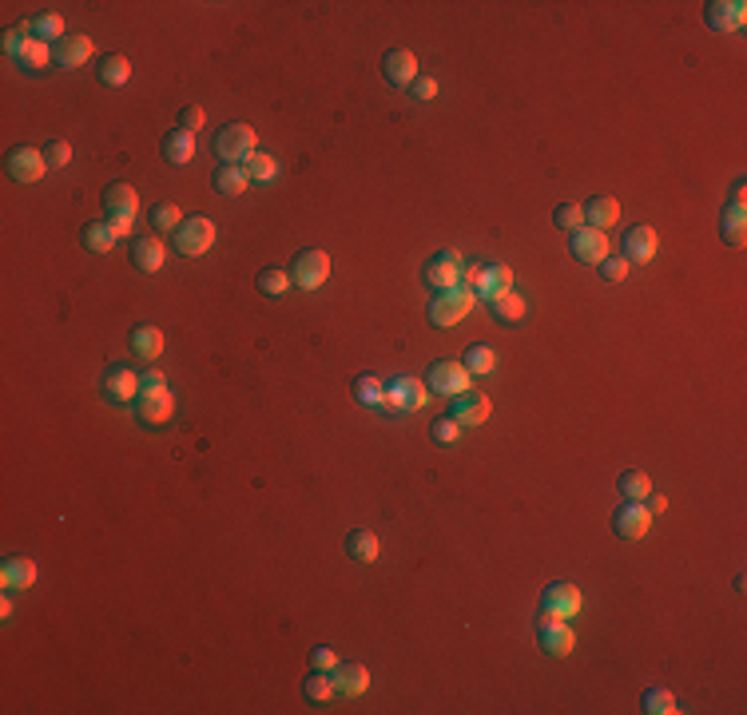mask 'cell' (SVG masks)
I'll return each instance as SVG.
<instances>
[{
    "label": "cell",
    "instance_id": "obj_1",
    "mask_svg": "<svg viewBox=\"0 0 747 715\" xmlns=\"http://www.w3.org/2000/svg\"><path fill=\"white\" fill-rule=\"evenodd\" d=\"M104 211H107V223H112L116 235H128L131 227H136V215H139V195L136 187L116 179L104 187Z\"/></svg>",
    "mask_w": 747,
    "mask_h": 715
},
{
    "label": "cell",
    "instance_id": "obj_2",
    "mask_svg": "<svg viewBox=\"0 0 747 715\" xmlns=\"http://www.w3.org/2000/svg\"><path fill=\"white\" fill-rule=\"evenodd\" d=\"M215 151H219V159H223V163H239V168H247L251 156L259 151V131L251 128V124H227V128H219Z\"/></svg>",
    "mask_w": 747,
    "mask_h": 715
},
{
    "label": "cell",
    "instance_id": "obj_3",
    "mask_svg": "<svg viewBox=\"0 0 747 715\" xmlns=\"http://www.w3.org/2000/svg\"><path fill=\"white\" fill-rule=\"evenodd\" d=\"M175 250H179L183 259H203L207 250L215 247V239H219V230L211 219H203V215H187L183 219V227L175 230Z\"/></svg>",
    "mask_w": 747,
    "mask_h": 715
},
{
    "label": "cell",
    "instance_id": "obj_4",
    "mask_svg": "<svg viewBox=\"0 0 747 715\" xmlns=\"http://www.w3.org/2000/svg\"><path fill=\"white\" fill-rule=\"evenodd\" d=\"M477 306V294L469 291V286H454V291H442V294H434V302H430V322L434 326H442V330H449V326H457L461 318H466L469 311Z\"/></svg>",
    "mask_w": 747,
    "mask_h": 715
},
{
    "label": "cell",
    "instance_id": "obj_5",
    "mask_svg": "<svg viewBox=\"0 0 747 715\" xmlns=\"http://www.w3.org/2000/svg\"><path fill=\"white\" fill-rule=\"evenodd\" d=\"M585 608V592H580L573 580H553L541 592V616H553V620H573Z\"/></svg>",
    "mask_w": 747,
    "mask_h": 715
},
{
    "label": "cell",
    "instance_id": "obj_6",
    "mask_svg": "<svg viewBox=\"0 0 747 715\" xmlns=\"http://www.w3.org/2000/svg\"><path fill=\"white\" fill-rule=\"evenodd\" d=\"M430 398L434 393L422 378H390L386 382V410L390 414H417V410H425Z\"/></svg>",
    "mask_w": 747,
    "mask_h": 715
},
{
    "label": "cell",
    "instance_id": "obj_7",
    "mask_svg": "<svg viewBox=\"0 0 747 715\" xmlns=\"http://www.w3.org/2000/svg\"><path fill=\"white\" fill-rule=\"evenodd\" d=\"M326 279H331V255L326 250H299L291 262V282L299 286V291H318V286H326Z\"/></svg>",
    "mask_w": 747,
    "mask_h": 715
},
{
    "label": "cell",
    "instance_id": "obj_8",
    "mask_svg": "<svg viewBox=\"0 0 747 715\" xmlns=\"http://www.w3.org/2000/svg\"><path fill=\"white\" fill-rule=\"evenodd\" d=\"M461 271H466V259H461L457 250H437V255L422 267V282L430 286L434 294H442V291L461 286Z\"/></svg>",
    "mask_w": 747,
    "mask_h": 715
},
{
    "label": "cell",
    "instance_id": "obj_9",
    "mask_svg": "<svg viewBox=\"0 0 747 715\" xmlns=\"http://www.w3.org/2000/svg\"><path fill=\"white\" fill-rule=\"evenodd\" d=\"M425 386H430V393H442V398H457V393L474 390V373L466 370V362H434L430 373H425Z\"/></svg>",
    "mask_w": 747,
    "mask_h": 715
},
{
    "label": "cell",
    "instance_id": "obj_10",
    "mask_svg": "<svg viewBox=\"0 0 747 715\" xmlns=\"http://www.w3.org/2000/svg\"><path fill=\"white\" fill-rule=\"evenodd\" d=\"M171 414H175V398H171V390H168V386L139 390V398H136V417H139V425L163 429V425L171 422Z\"/></svg>",
    "mask_w": 747,
    "mask_h": 715
},
{
    "label": "cell",
    "instance_id": "obj_11",
    "mask_svg": "<svg viewBox=\"0 0 747 715\" xmlns=\"http://www.w3.org/2000/svg\"><path fill=\"white\" fill-rule=\"evenodd\" d=\"M100 390L112 405H136L139 390H144V378H139L136 370H128V366H107L104 378H100Z\"/></svg>",
    "mask_w": 747,
    "mask_h": 715
},
{
    "label": "cell",
    "instance_id": "obj_12",
    "mask_svg": "<svg viewBox=\"0 0 747 715\" xmlns=\"http://www.w3.org/2000/svg\"><path fill=\"white\" fill-rule=\"evenodd\" d=\"M537 644H541L548 656L565 659V656H573V648H577V632H573V624H568V620L537 616Z\"/></svg>",
    "mask_w": 747,
    "mask_h": 715
},
{
    "label": "cell",
    "instance_id": "obj_13",
    "mask_svg": "<svg viewBox=\"0 0 747 715\" xmlns=\"http://www.w3.org/2000/svg\"><path fill=\"white\" fill-rule=\"evenodd\" d=\"M568 250H573V259L585 262V267H600V262L609 259V235L585 223V227L568 230Z\"/></svg>",
    "mask_w": 747,
    "mask_h": 715
},
{
    "label": "cell",
    "instance_id": "obj_14",
    "mask_svg": "<svg viewBox=\"0 0 747 715\" xmlns=\"http://www.w3.org/2000/svg\"><path fill=\"white\" fill-rule=\"evenodd\" d=\"M5 168L16 183H40L44 175H48V159H44V148H28V143H20V148L8 151Z\"/></svg>",
    "mask_w": 747,
    "mask_h": 715
},
{
    "label": "cell",
    "instance_id": "obj_15",
    "mask_svg": "<svg viewBox=\"0 0 747 715\" xmlns=\"http://www.w3.org/2000/svg\"><path fill=\"white\" fill-rule=\"evenodd\" d=\"M454 405H449V417L461 425V429H477V425H486L489 422V414H493V405L489 398L481 390H466V393H457V398H449Z\"/></svg>",
    "mask_w": 747,
    "mask_h": 715
},
{
    "label": "cell",
    "instance_id": "obj_16",
    "mask_svg": "<svg viewBox=\"0 0 747 715\" xmlns=\"http://www.w3.org/2000/svg\"><path fill=\"white\" fill-rule=\"evenodd\" d=\"M612 529H617L620 541H640V536L652 529V513H648L644 501H624L617 516H612Z\"/></svg>",
    "mask_w": 747,
    "mask_h": 715
},
{
    "label": "cell",
    "instance_id": "obj_17",
    "mask_svg": "<svg viewBox=\"0 0 747 715\" xmlns=\"http://www.w3.org/2000/svg\"><path fill=\"white\" fill-rule=\"evenodd\" d=\"M704 20L716 32H740L747 25V5L743 0H711L704 5Z\"/></svg>",
    "mask_w": 747,
    "mask_h": 715
},
{
    "label": "cell",
    "instance_id": "obj_18",
    "mask_svg": "<svg viewBox=\"0 0 747 715\" xmlns=\"http://www.w3.org/2000/svg\"><path fill=\"white\" fill-rule=\"evenodd\" d=\"M131 262H136V271H144V274H159L163 262H168V243H163L159 235L131 239Z\"/></svg>",
    "mask_w": 747,
    "mask_h": 715
},
{
    "label": "cell",
    "instance_id": "obj_19",
    "mask_svg": "<svg viewBox=\"0 0 747 715\" xmlns=\"http://www.w3.org/2000/svg\"><path fill=\"white\" fill-rule=\"evenodd\" d=\"M656 250H660V235L648 223H636L624 230V259L629 262H652Z\"/></svg>",
    "mask_w": 747,
    "mask_h": 715
},
{
    "label": "cell",
    "instance_id": "obj_20",
    "mask_svg": "<svg viewBox=\"0 0 747 715\" xmlns=\"http://www.w3.org/2000/svg\"><path fill=\"white\" fill-rule=\"evenodd\" d=\"M505 291H513V267H505V262H489V267H481V279L474 286L477 302H493V299H501Z\"/></svg>",
    "mask_w": 747,
    "mask_h": 715
},
{
    "label": "cell",
    "instance_id": "obj_21",
    "mask_svg": "<svg viewBox=\"0 0 747 715\" xmlns=\"http://www.w3.org/2000/svg\"><path fill=\"white\" fill-rule=\"evenodd\" d=\"M52 52H56L60 68H84V64L92 60V52H96V40L84 36V32H72V36H64L60 44H52Z\"/></svg>",
    "mask_w": 747,
    "mask_h": 715
},
{
    "label": "cell",
    "instance_id": "obj_22",
    "mask_svg": "<svg viewBox=\"0 0 747 715\" xmlns=\"http://www.w3.org/2000/svg\"><path fill=\"white\" fill-rule=\"evenodd\" d=\"M382 72H386V80L394 87H410L417 80V56L410 48H390L386 60H382Z\"/></svg>",
    "mask_w": 747,
    "mask_h": 715
},
{
    "label": "cell",
    "instance_id": "obj_23",
    "mask_svg": "<svg viewBox=\"0 0 747 715\" xmlns=\"http://www.w3.org/2000/svg\"><path fill=\"white\" fill-rule=\"evenodd\" d=\"M0 585H5V592H28L36 585V565H32L28 557H5V565H0Z\"/></svg>",
    "mask_w": 747,
    "mask_h": 715
},
{
    "label": "cell",
    "instance_id": "obj_24",
    "mask_svg": "<svg viewBox=\"0 0 747 715\" xmlns=\"http://www.w3.org/2000/svg\"><path fill=\"white\" fill-rule=\"evenodd\" d=\"M334 691H343V696H366L370 691V672H366V664H338L334 668Z\"/></svg>",
    "mask_w": 747,
    "mask_h": 715
},
{
    "label": "cell",
    "instance_id": "obj_25",
    "mask_svg": "<svg viewBox=\"0 0 747 715\" xmlns=\"http://www.w3.org/2000/svg\"><path fill=\"white\" fill-rule=\"evenodd\" d=\"M585 223L597 227V230H609L620 223V203L612 199V195H592V199L585 203Z\"/></svg>",
    "mask_w": 747,
    "mask_h": 715
},
{
    "label": "cell",
    "instance_id": "obj_26",
    "mask_svg": "<svg viewBox=\"0 0 747 715\" xmlns=\"http://www.w3.org/2000/svg\"><path fill=\"white\" fill-rule=\"evenodd\" d=\"M25 28H28V25H25ZM52 60H56L52 44H44V40H36V36L28 32V40L20 44V52H16V64H20V68H25V72H44Z\"/></svg>",
    "mask_w": 747,
    "mask_h": 715
},
{
    "label": "cell",
    "instance_id": "obj_27",
    "mask_svg": "<svg viewBox=\"0 0 747 715\" xmlns=\"http://www.w3.org/2000/svg\"><path fill=\"white\" fill-rule=\"evenodd\" d=\"M163 159L175 163V168H183V163H191L195 159V131H183V128H175L163 136Z\"/></svg>",
    "mask_w": 747,
    "mask_h": 715
},
{
    "label": "cell",
    "instance_id": "obj_28",
    "mask_svg": "<svg viewBox=\"0 0 747 715\" xmlns=\"http://www.w3.org/2000/svg\"><path fill=\"white\" fill-rule=\"evenodd\" d=\"M128 346H131V354H136V358L156 362L163 354V330L159 326H136L128 334Z\"/></svg>",
    "mask_w": 747,
    "mask_h": 715
},
{
    "label": "cell",
    "instance_id": "obj_29",
    "mask_svg": "<svg viewBox=\"0 0 747 715\" xmlns=\"http://www.w3.org/2000/svg\"><path fill=\"white\" fill-rule=\"evenodd\" d=\"M720 235H723V243L743 247V239H747V203H728V207H723Z\"/></svg>",
    "mask_w": 747,
    "mask_h": 715
},
{
    "label": "cell",
    "instance_id": "obj_30",
    "mask_svg": "<svg viewBox=\"0 0 747 715\" xmlns=\"http://www.w3.org/2000/svg\"><path fill=\"white\" fill-rule=\"evenodd\" d=\"M346 557L358 560V565H374V560L382 557V541L370 529H354L346 536Z\"/></svg>",
    "mask_w": 747,
    "mask_h": 715
},
{
    "label": "cell",
    "instance_id": "obj_31",
    "mask_svg": "<svg viewBox=\"0 0 747 715\" xmlns=\"http://www.w3.org/2000/svg\"><path fill=\"white\" fill-rule=\"evenodd\" d=\"M215 191L219 195H227V199H235V195H243L247 191V183H251V175L247 168H239V163H223V168H215Z\"/></svg>",
    "mask_w": 747,
    "mask_h": 715
},
{
    "label": "cell",
    "instance_id": "obj_32",
    "mask_svg": "<svg viewBox=\"0 0 747 715\" xmlns=\"http://www.w3.org/2000/svg\"><path fill=\"white\" fill-rule=\"evenodd\" d=\"M116 230H112V223H87L84 230H80V243L92 250V255H107V250L116 247Z\"/></svg>",
    "mask_w": 747,
    "mask_h": 715
},
{
    "label": "cell",
    "instance_id": "obj_33",
    "mask_svg": "<svg viewBox=\"0 0 747 715\" xmlns=\"http://www.w3.org/2000/svg\"><path fill=\"white\" fill-rule=\"evenodd\" d=\"M28 32L36 40H44V44H60L68 32H64V16L60 13H40V16H32L28 20Z\"/></svg>",
    "mask_w": 747,
    "mask_h": 715
},
{
    "label": "cell",
    "instance_id": "obj_34",
    "mask_svg": "<svg viewBox=\"0 0 747 715\" xmlns=\"http://www.w3.org/2000/svg\"><path fill=\"white\" fill-rule=\"evenodd\" d=\"M354 398L362 405H374V410H386V382L374 378V373H362L354 382Z\"/></svg>",
    "mask_w": 747,
    "mask_h": 715
},
{
    "label": "cell",
    "instance_id": "obj_35",
    "mask_svg": "<svg viewBox=\"0 0 747 715\" xmlns=\"http://www.w3.org/2000/svg\"><path fill=\"white\" fill-rule=\"evenodd\" d=\"M128 80H131V60H128V56L112 52V56H104V60H100V84H107V87H124Z\"/></svg>",
    "mask_w": 747,
    "mask_h": 715
},
{
    "label": "cell",
    "instance_id": "obj_36",
    "mask_svg": "<svg viewBox=\"0 0 747 715\" xmlns=\"http://www.w3.org/2000/svg\"><path fill=\"white\" fill-rule=\"evenodd\" d=\"M466 370L474 373V378H486V373H493V370H497V350L486 346V342L469 346L466 350Z\"/></svg>",
    "mask_w": 747,
    "mask_h": 715
},
{
    "label": "cell",
    "instance_id": "obj_37",
    "mask_svg": "<svg viewBox=\"0 0 747 715\" xmlns=\"http://www.w3.org/2000/svg\"><path fill=\"white\" fill-rule=\"evenodd\" d=\"M620 493H624V501H648L656 489H652V477H648L644 469H629L620 477Z\"/></svg>",
    "mask_w": 747,
    "mask_h": 715
},
{
    "label": "cell",
    "instance_id": "obj_38",
    "mask_svg": "<svg viewBox=\"0 0 747 715\" xmlns=\"http://www.w3.org/2000/svg\"><path fill=\"white\" fill-rule=\"evenodd\" d=\"M489 311H493V318H501V322H521V318H525V299L517 291H505L501 299L489 302Z\"/></svg>",
    "mask_w": 747,
    "mask_h": 715
},
{
    "label": "cell",
    "instance_id": "obj_39",
    "mask_svg": "<svg viewBox=\"0 0 747 715\" xmlns=\"http://www.w3.org/2000/svg\"><path fill=\"white\" fill-rule=\"evenodd\" d=\"M302 691H306V700H314V703H331V700L338 696L331 672H311V676L302 679Z\"/></svg>",
    "mask_w": 747,
    "mask_h": 715
},
{
    "label": "cell",
    "instance_id": "obj_40",
    "mask_svg": "<svg viewBox=\"0 0 747 715\" xmlns=\"http://www.w3.org/2000/svg\"><path fill=\"white\" fill-rule=\"evenodd\" d=\"M291 271H279V267H267L259 274V294H267V299H282V294L291 291Z\"/></svg>",
    "mask_w": 747,
    "mask_h": 715
},
{
    "label": "cell",
    "instance_id": "obj_41",
    "mask_svg": "<svg viewBox=\"0 0 747 715\" xmlns=\"http://www.w3.org/2000/svg\"><path fill=\"white\" fill-rule=\"evenodd\" d=\"M247 175H251V183H274L279 179V159L267 156V151H255L247 163Z\"/></svg>",
    "mask_w": 747,
    "mask_h": 715
},
{
    "label": "cell",
    "instance_id": "obj_42",
    "mask_svg": "<svg viewBox=\"0 0 747 715\" xmlns=\"http://www.w3.org/2000/svg\"><path fill=\"white\" fill-rule=\"evenodd\" d=\"M179 227H183V211L175 203H156V207H151V230H168V235H175Z\"/></svg>",
    "mask_w": 747,
    "mask_h": 715
},
{
    "label": "cell",
    "instance_id": "obj_43",
    "mask_svg": "<svg viewBox=\"0 0 747 715\" xmlns=\"http://www.w3.org/2000/svg\"><path fill=\"white\" fill-rule=\"evenodd\" d=\"M644 711L648 715H676V696L668 688H648L644 691Z\"/></svg>",
    "mask_w": 747,
    "mask_h": 715
},
{
    "label": "cell",
    "instance_id": "obj_44",
    "mask_svg": "<svg viewBox=\"0 0 747 715\" xmlns=\"http://www.w3.org/2000/svg\"><path fill=\"white\" fill-rule=\"evenodd\" d=\"M553 223L560 230H577V227H585V207L580 203H560L557 211H553Z\"/></svg>",
    "mask_w": 747,
    "mask_h": 715
},
{
    "label": "cell",
    "instance_id": "obj_45",
    "mask_svg": "<svg viewBox=\"0 0 747 715\" xmlns=\"http://www.w3.org/2000/svg\"><path fill=\"white\" fill-rule=\"evenodd\" d=\"M430 434H434V442H437V445H454L457 437H461V425H457L454 417L445 414V417H437V422H434Z\"/></svg>",
    "mask_w": 747,
    "mask_h": 715
},
{
    "label": "cell",
    "instance_id": "obj_46",
    "mask_svg": "<svg viewBox=\"0 0 747 715\" xmlns=\"http://www.w3.org/2000/svg\"><path fill=\"white\" fill-rule=\"evenodd\" d=\"M44 159H48V168H68L72 163V143L68 139H52L48 148H44Z\"/></svg>",
    "mask_w": 747,
    "mask_h": 715
},
{
    "label": "cell",
    "instance_id": "obj_47",
    "mask_svg": "<svg viewBox=\"0 0 747 715\" xmlns=\"http://www.w3.org/2000/svg\"><path fill=\"white\" fill-rule=\"evenodd\" d=\"M203 124H207V112H203L200 104H187L183 112H179V128H183V131H200Z\"/></svg>",
    "mask_w": 747,
    "mask_h": 715
},
{
    "label": "cell",
    "instance_id": "obj_48",
    "mask_svg": "<svg viewBox=\"0 0 747 715\" xmlns=\"http://www.w3.org/2000/svg\"><path fill=\"white\" fill-rule=\"evenodd\" d=\"M600 274H604V279H609V282H624V279H629V259H604L600 262Z\"/></svg>",
    "mask_w": 747,
    "mask_h": 715
},
{
    "label": "cell",
    "instance_id": "obj_49",
    "mask_svg": "<svg viewBox=\"0 0 747 715\" xmlns=\"http://www.w3.org/2000/svg\"><path fill=\"white\" fill-rule=\"evenodd\" d=\"M311 668H314V672H334V668H338L334 648H314V652H311Z\"/></svg>",
    "mask_w": 747,
    "mask_h": 715
},
{
    "label": "cell",
    "instance_id": "obj_50",
    "mask_svg": "<svg viewBox=\"0 0 747 715\" xmlns=\"http://www.w3.org/2000/svg\"><path fill=\"white\" fill-rule=\"evenodd\" d=\"M410 96H414V100H434V96H437V80H430V76H417V80L410 84Z\"/></svg>",
    "mask_w": 747,
    "mask_h": 715
},
{
    "label": "cell",
    "instance_id": "obj_51",
    "mask_svg": "<svg viewBox=\"0 0 747 715\" xmlns=\"http://www.w3.org/2000/svg\"><path fill=\"white\" fill-rule=\"evenodd\" d=\"M25 40H28V28H8L5 32V52L16 60V52H20V44H25Z\"/></svg>",
    "mask_w": 747,
    "mask_h": 715
},
{
    "label": "cell",
    "instance_id": "obj_52",
    "mask_svg": "<svg viewBox=\"0 0 747 715\" xmlns=\"http://www.w3.org/2000/svg\"><path fill=\"white\" fill-rule=\"evenodd\" d=\"M644 505H648V513H652V516H660V513L668 509V497H664V493H652V497H648Z\"/></svg>",
    "mask_w": 747,
    "mask_h": 715
},
{
    "label": "cell",
    "instance_id": "obj_53",
    "mask_svg": "<svg viewBox=\"0 0 747 715\" xmlns=\"http://www.w3.org/2000/svg\"><path fill=\"white\" fill-rule=\"evenodd\" d=\"M144 378V390H151V386H168V378H163L159 370H148V373H139Z\"/></svg>",
    "mask_w": 747,
    "mask_h": 715
},
{
    "label": "cell",
    "instance_id": "obj_54",
    "mask_svg": "<svg viewBox=\"0 0 747 715\" xmlns=\"http://www.w3.org/2000/svg\"><path fill=\"white\" fill-rule=\"evenodd\" d=\"M13 612H16V604H13V597L5 592V600H0V616H5V620H13Z\"/></svg>",
    "mask_w": 747,
    "mask_h": 715
},
{
    "label": "cell",
    "instance_id": "obj_55",
    "mask_svg": "<svg viewBox=\"0 0 747 715\" xmlns=\"http://www.w3.org/2000/svg\"><path fill=\"white\" fill-rule=\"evenodd\" d=\"M743 195H747V183H743V179H735V187H732V203H747Z\"/></svg>",
    "mask_w": 747,
    "mask_h": 715
}]
</instances>
